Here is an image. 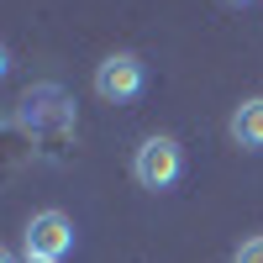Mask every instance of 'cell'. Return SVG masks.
<instances>
[{"mask_svg": "<svg viewBox=\"0 0 263 263\" xmlns=\"http://www.w3.org/2000/svg\"><path fill=\"white\" fill-rule=\"evenodd\" d=\"M142 84H147V74H142V58H137V53H111V58L95 69V95L111 100V105L137 100Z\"/></svg>", "mask_w": 263, "mask_h": 263, "instance_id": "cell-2", "label": "cell"}, {"mask_svg": "<svg viewBox=\"0 0 263 263\" xmlns=\"http://www.w3.org/2000/svg\"><path fill=\"white\" fill-rule=\"evenodd\" d=\"M232 6H248V0H232Z\"/></svg>", "mask_w": 263, "mask_h": 263, "instance_id": "cell-9", "label": "cell"}, {"mask_svg": "<svg viewBox=\"0 0 263 263\" xmlns=\"http://www.w3.org/2000/svg\"><path fill=\"white\" fill-rule=\"evenodd\" d=\"M0 263H16V258H11V253H6V248H0Z\"/></svg>", "mask_w": 263, "mask_h": 263, "instance_id": "cell-8", "label": "cell"}, {"mask_svg": "<svg viewBox=\"0 0 263 263\" xmlns=\"http://www.w3.org/2000/svg\"><path fill=\"white\" fill-rule=\"evenodd\" d=\"M11 74V53H6V42H0V79Z\"/></svg>", "mask_w": 263, "mask_h": 263, "instance_id": "cell-6", "label": "cell"}, {"mask_svg": "<svg viewBox=\"0 0 263 263\" xmlns=\"http://www.w3.org/2000/svg\"><path fill=\"white\" fill-rule=\"evenodd\" d=\"M237 263H263V237H248V242L237 248Z\"/></svg>", "mask_w": 263, "mask_h": 263, "instance_id": "cell-5", "label": "cell"}, {"mask_svg": "<svg viewBox=\"0 0 263 263\" xmlns=\"http://www.w3.org/2000/svg\"><path fill=\"white\" fill-rule=\"evenodd\" d=\"M21 237H27V253H32V258H53V263L74 248V227H69V216H63V211H37Z\"/></svg>", "mask_w": 263, "mask_h": 263, "instance_id": "cell-3", "label": "cell"}, {"mask_svg": "<svg viewBox=\"0 0 263 263\" xmlns=\"http://www.w3.org/2000/svg\"><path fill=\"white\" fill-rule=\"evenodd\" d=\"M21 263H53V258H32V253H27V258H21Z\"/></svg>", "mask_w": 263, "mask_h": 263, "instance_id": "cell-7", "label": "cell"}, {"mask_svg": "<svg viewBox=\"0 0 263 263\" xmlns=\"http://www.w3.org/2000/svg\"><path fill=\"white\" fill-rule=\"evenodd\" d=\"M179 174H184V153L174 137H147L132 158V179L142 190H168V184H179Z\"/></svg>", "mask_w": 263, "mask_h": 263, "instance_id": "cell-1", "label": "cell"}, {"mask_svg": "<svg viewBox=\"0 0 263 263\" xmlns=\"http://www.w3.org/2000/svg\"><path fill=\"white\" fill-rule=\"evenodd\" d=\"M232 142L248 147V153L263 147V95H258V100H242V105L232 111Z\"/></svg>", "mask_w": 263, "mask_h": 263, "instance_id": "cell-4", "label": "cell"}]
</instances>
